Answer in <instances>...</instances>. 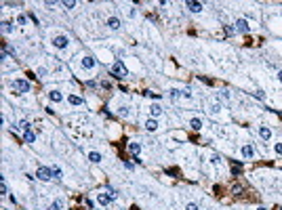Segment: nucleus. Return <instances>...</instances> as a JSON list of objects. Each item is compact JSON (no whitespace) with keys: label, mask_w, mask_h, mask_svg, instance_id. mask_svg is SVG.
<instances>
[{"label":"nucleus","mask_w":282,"mask_h":210,"mask_svg":"<svg viewBox=\"0 0 282 210\" xmlns=\"http://www.w3.org/2000/svg\"><path fill=\"white\" fill-rule=\"evenodd\" d=\"M110 71H112L116 78H127L128 76V71H127V67H124V63L122 61H114L112 67H110Z\"/></svg>","instance_id":"f257e3e1"},{"label":"nucleus","mask_w":282,"mask_h":210,"mask_svg":"<svg viewBox=\"0 0 282 210\" xmlns=\"http://www.w3.org/2000/svg\"><path fill=\"white\" fill-rule=\"evenodd\" d=\"M11 86H13L15 91H19L21 95L30 92V82H25V80H19V78H17V80H13V84H11Z\"/></svg>","instance_id":"f03ea898"},{"label":"nucleus","mask_w":282,"mask_h":210,"mask_svg":"<svg viewBox=\"0 0 282 210\" xmlns=\"http://www.w3.org/2000/svg\"><path fill=\"white\" fill-rule=\"evenodd\" d=\"M51 176H53V168L40 166L38 170H36V179H40V181H49Z\"/></svg>","instance_id":"7ed1b4c3"},{"label":"nucleus","mask_w":282,"mask_h":210,"mask_svg":"<svg viewBox=\"0 0 282 210\" xmlns=\"http://www.w3.org/2000/svg\"><path fill=\"white\" fill-rule=\"evenodd\" d=\"M236 29H238V32H242V34H248L251 25H248L247 19H238V21H236Z\"/></svg>","instance_id":"20e7f679"},{"label":"nucleus","mask_w":282,"mask_h":210,"mask_svg":"<svg viewBox=\"0 0 282 210\" xmlns=\"http://www.w3.org/2000/svg\"><path fill=\"white\" fill-rule=\"evenodd\" d=\"M185 7L190 8L192 13H200V11H202V2H194V0H187V2H185Z\"/></svg>","instance_id":"39448f33"},{"label":"nucleus","mask_w":282,"mask_h":210,"mask_svg":"<svg viewBox=\"0 0 282 210\" xmlns=\"http://www.w3.org/2000/svg\"><path fill=\"white\" fill-rule=\"evenodd\" d=\"M68 42H70V40H68V36H57L55 40H53V44H55L57 49H65V46H68Z\"/></svg>","instance_id":"423d86ee"},{"label":"nucleus","mask_w":282,"mask_h":210,"mask_svg":"<svg viewBox=\"0 0 282 210\" xmlns=\"http://www.w3.org/2000/svg\"><path fill=\"white\" fill-rule=\"evenodd\" d=\"M112 200H114V197L110 196V193H97V202H99V204H103V206H107V204L112 202Z\"/></svg>","instance_id":"0eeeda50"},{"label":"nucleus","mask_w":282,"mask_h":210,"mask_svg":"<svg viewBox=\"0 0 282 210\" xmlns=\"http://www.w3.org/2000/svg\"><path fill=\"white\" fill-rule=\"evenodd\" d=\"M242 155H244V158H248V160H251V158L255 155V149H253V145H251V143L242 147Z\"/></svg>","instance_id":"6e6552de"},{"label":"nucleus","mask_w":282,"mask_h":210,"mask_svg":"<svg viewBox=\"0 0 282 210\" xmlns=\"http://www.w3.org/2000/svg\"><path fill=\"white\" fill-rule=\"evenodd\" d=\"M82 67L93 70V67H95V59H93V57H82Z\"/></svg>","instance_id":"1a4fd4ad"},{"label":"nucleus","mask_w":282,"mask_h":210,"mask_svg":"<svg viewBox=\"0 0 282 210\" xmlns=\"http://www.w3.org/2000/svg\"><path fill=\"white\" fill-rule=\"evenodd\" d=\"M259 134H261V139H265V141H268L269 137H272V130H269L268 126H261V128H259Z\"/></svg>","instance_id":"9d476101"},{"label":"nucleus","mask_w":282,"mask_h":210,"mask_svg":"<svg viewBox=\"0 0 282 210\" xmlns=\"http://www.w3.org/2000/svg\"><path fill=\"white\" fill-rule=\"evenodd\" d=\"M128 151L133 155H139V151H141V145L139 143H128Z\"/></svg>","instance_id":"9b49d317"},{"label":"nucleus","mask_w":282,"mask_h":210,"mask_svg":"<svg viewBox=\"0 0 282 210\" xmlns=\"http://www.w3.org/2000/svg\"><path fill=\"white\" fill-rule=\"evenodd\" d=\"M107 25H110L112 29H118L120 28V19L118 17H110V19H107Z\"/></svg>","instance_id":"f8f14e48"},{"label":"nucleus","mask_w":282,"mask_h":210,"mask_svg":"<svg viewBox=\"0 0 282 210\" xmlns=\"http://www.w3.org/2000/svg\"><path fill=\"white\" fill-rule=\"evenodd\" d=\"M49 99L57 103V101H61V99H63V95H61L59 91H51V92H49Z\"/></svg>","instance_id":"ddd939ff"},{"label":"nucleus","mask_w":282,"mask_h":210,"mask_svg":"<svg viewBox=\"0 0 282 210\" xmlns=\"http://www.w3.org/2000/svg\"><path fill=\"white\" fill-rule=\"evenodd\" d=\"M23 141H25V143H34V141H36V134L32 133V130H25V133H23Z\"/></svg>","instance_id":"4468645a"},{"label":"nucleus","mask_w":282,"mask_h":210,"mask_svg":"<svg viewBox=\"0 0 282 210\" xmlns=\"http://www.w3.org/2000/svg\"><path fill=\"white\" fill-rule=\"evenodd\" d=\"M156 128H158V122H156V120H148V122H145V130L154 133Z\"/></svg>","instance_id":"2eb2a0df"},{"label":"nucleus","mask_w":282,"mask_h":210,"mask_svg":"<svg viewBox=\"0 0 282 210\" xmlns=\"http://www.w3.org/2000/svg\"><path fill=\"white\" fill-rule=\"evenodd\" d=\"M149 113H152V116H160V113H162V107H160L158 103H154L152 107H149Z\"/></svg>","instance_id":"dca6fc26"},{"label":"nucleus","mask_w":282,"mask_h":210,"mask_svg":"<svg viewBox=\"0 0 282 210\" xmlns=\"http://www.w3.org/2000/svg\"><path fill=\"white\" fill-rule=\"evenodd\" d=\"M190 126L194 128V130H200V128H202V120H200V118H194V120L190 122Z\"/></svg>","instance_id":"f3484780"},{"label":"nucleus","mask_w":282,"mask_h":210,"mask_svg":"<svg viewBox=\"0 0 282 210\" xmlns=\"http://www.w3.org/2000/svg\"><path fill=\"white\" fill-rule=\"evenodd\" d=\"M68 101H70L72 105H82V99L78 97V95H70V97H68Z\"/></svg>","instance_id":"a211bd4d"},{"label":"nucleus","mask_w":282,"mask_h":210,"mask_svg":"<svg viewBox=\"0 0 282 210\" xmlns=\"http://www.w3.org/2000/svg\"><path fill=\"white\" fill-rule=\"evenodd\" d=\"M89 160L95 162V164H99V162H101V154H97V151H91V154H89Z\"/></svg>","instance_id":"6ab92c4d"},{"label":"nucleus","mask_w":282,"mask_h":210,"mask_svg":"<svg viewBox=\"0 0 282 210\" xmlns=\"http://www.w3.org/2000/svg\"><path fill=\"white\" fill-rule=\"evenodd\" d=\"M53 176H55V179H63V172H61L59 166H53Z\"/></svg>","instance_id":"aec40b11"},{"label":"nucleus","mask_w":282,"mask_h":210,"mask_svg":"<svg viewBox=\"0 0 282 210\" xmlns=\"http://www.w3.org/2000/svg\"><path fill=\"white\" fill-rule=\"evenodd\" d=\"M0 193H8V189H7V181H4V176H0Z\"/></svg>","instance_id":"412c9836"},{"label":"nucleus","mask_w":282,"mask_h":210,"mask_svg":"<svg viewBox=\"0 0 282 210\" xmlns=\"http://www.w3.org/2000/svg\"><path fill=\"white\" fill-rule=\"evenodd\" d=\"M11 29H13V25H11L8 21H2V32H4V34H8Z\"/></svg>","instance_id":"4be33fe9"},{"label":"nucleus","mask_w":282,"mask_h":210,"mask_svg":"<svg viewBox=\"0 0 282 210\" xmlns=\"http://www.w3.org/2000/svg\"><path fill=\"white\" fill-rule=\"evenodd\" d=\"M61 7L63 8H74L76 7V2H74V0H68V2H61Z\"/></svg>","instance_id":"5701e85b"},{"label":"nucleus","mask_w":282,"mask_h":210,"mask_svg":"<svg viewBox=\"0 0 282 210\" xmlns=\"http://www.w3.org/2000/svg\"><path fill=\"white\" fill-rule=\"evenodd\" d=\"M61 206H63V202H61V200H57V202L53 204V206H51L49 210H61Z\"/></svg>","instance_id":"b1692460"},{"label":"nucleus","mask_w":282,"mask_h":210,"mask_svg":"<svg viewBox=\"0 0 282 210\" xmlns=\"http://www.w3.org/2000/svg\"><path fill=\"white\" fill-rule=\"evenodd\" d=\"M17 23L25 25V23H28V17H25V15H19V17H17Z\"/></svg>","instance_id":"393cba45"},{"label":"nucleus","mask_w":282,"mask_h":210,"mask_svg":"<svg viewBox=\"0 0 282 210\" xmlns=\"http://www.w3.org/2000/svg\"><path fill=\"white\" fill-rule=\"evenodd\" d=\"M219 160H221V155H219V154H213V155H211V162H213V164H217Z\"/></svg>","instance_id":"a878e982"},{"label":"nucleus","mask_w":282,"mask_h":210,"mask_svg":"<svg viewBox=\"0 0 282 210\" xmlns=\"http://www.w3.org/2000/svg\"><path fill=\"white\" fill-rule=\"evenodd\" d=\"M274 149H276V154H278V155H282V143H276Z\"/></svg>","instance_id":"bb28decb"},{"label":"nucleus","mask_w":282,"mask_h":210,"mask_svg":"<svg viewBox=\"0 0 282 210\" xmlns=\"http://www.w3.org/2000/svg\"><path fill=\"white\" fill-rule=\"evenodd\" d=\"M120 116H124V118H127V116H128V107H120Z\"/></svg>","instance_id":"cd10ccee"},{"label":"nucleus","mask_w":282,"mask_h":210,"mask_svg":"<svg viewBox=\"0 0 282 210\" xmlns=\"http://www.w3.org/2000/svg\"><path fill=\"white\" fill-rule=\"evenodd\" d=\"M185 210H200V208H198L196 204H187V208H185Z\"/></svg>","instance_id":"c85d7f7f"},{"label":"nucleus","mask_w":282,"mask_h":210,"mask_svg":"<svg viewBox=\"0 0 282 210\" xmlns=\"http://www.w3.org/2000/svg\"><path fill=\"white\" fill-rule=\"evenodd\" d=\"M127 15L128 17H135V8H127Z\"/></svg>","instance_id":"c756f323"},{"label":"nucleus","mask_w":282,"mask_h":210,"mask_svg":"<svg viewBox=\"0 0 282 210\" xmlns=\"http://www.w3.org/2000/svg\"><path fill=\"white\" fill-rule=\"evenodd\" d=\"M257 210H268V208H265V206H259V208H257Z\"/></svg>","instance_id":"7c9ffc66"},{"label":"nucleus","mask_w":282,"mask_h":210,"mask_svg":"<svg viewBox=\"0 0 282 210\" xmlns=\"http://www.w3.org/2000/svg\"><path fill=\"white\" fill-rule=\"evenodd\" d=\"M278 78H280V82H282V71H280V74H278Z\"/></svg>","instance_id":"2f4dec72"}]
</instances>
